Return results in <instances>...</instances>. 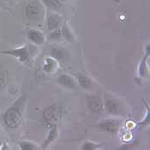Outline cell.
I'll return each mask as SVG.
<instances>
[{"label":"cell","mask_w":150,"mask_h":150,"mask_svg":"<svg viewBox=\"0 0 150 150\" xmlns=\"http://www.w3.org/2000/svg\"><path fill=\"white\" fill-rule=\"evenodd\" d=\"M19 148L22 150H38L41 149L40 147L35 143L34 142L31 141H22L19 142Z\"/></svg>","instance_id":"obj_19"},{"label":"cell","mask_w":150,"mask_h":150,"mask_svg":"<svg viewBox=\"0 0 150 150\" xmlns=\"http://www.w3.org/2000/svg\"><path fill=\"white\" fill-rule=\"evenodd\" d=\"M103 145H104L103 143H97V142H93L92 141H85L81 145L80 149L81 150H96L99 149Z\"/></svg>","instance_id":"obj_20"},{"label":"cell","mask_w":150,"mask_h":150,"mask_svg":"<svg viewBox=\"0 0 150 150\" xmlns=\"http://www.w3.org/2000/svg\"><path fill=\"white\" fill-rule=\"evenodd\" d=\"M149 52H147V54L145 55V57L140 63V65H139V76L143 78L149 77V64L147 63V59L149 58Z\"/></svg>","instance_id":"obj_17"},{"label":"cell","mask_w":150,"mask_h":150,"mask_svg":"<svg viewBox=\"0 0 150 150\" xmlns=\"http://www.w3.org/2000/svg\"><path fill=\"white\" fill-rule=\"evenodd\" d=\"M58 137V129L57 125H50V129L48 131V134L46 136V139L40 147L41 149H47L52 142H54Z\"/></svg>","instance_id":"obj_11"},{"label":"cell","mask_w":150,"mask_h":150,"mask_svg":"<svg viewBox=\"0 0 150 150\" xmlns=\"http://www.w3.org/2000/svg\"><path fill=\"white\" fill-rule=\"evenodd\" d=\"M1 76H4V75H3V70L0 68V77H1Z\"/></svg>","instance_id":"obj_22"},{"label":"cell","mask_w":150,"mask_h":150,"mask_svg":"<svg viewBox=\"0 0 150 150\" xmlns=\"http://www.w3.org/2000/svg\"><path fill=\"white\" fill-rule=\"evenodd\" d=\"M56 82L61 88L70 91H75L79 87L76 78L66 73L58 75V77L56 78Z\"/></svg>","instance_id":"obj_6"},{"label":"cell","mask_w":150,"mask_h":150,"mask_svg":"<svg viewBox=\"0 0 150 150\" xmlns=\"http://www.w3.org/2000/svg\"><path fill=\"white\" fill-rule=\"evenodd\" d=\"M51 57L55 58L58 63H64L68 58V52L62 46H52L50 50Z\"/></svg>","instance_id":"obj_10"},{"label":"cell","mask_w":150,"mask_h":150,"mask_svg":"<svg viewBox=\"0 0 150 150\" xmlns=\"http://www.w3.org/2000/svg\"><path fill=\"white\" fill-rule=\"evenodd\" d=\"M87 104L88 108L93 112H98L103 109V102L100 95L98 94H90L87 97Z\"/></svg>","instance_id":"obj_9"},{"label":"cell","mask_w":150,"mask_h":150,"mask_svg":"<svg viewBox=\"0 0 150 150\" xmlns=\"http://www.w3.org/2000/svg\"><path fill=\"white\" fill-rule=\"evenodd\" d=\"M103 108L105 112L112 116H120L124 113V107L122 102L114 97L105 96L103 104Z\"/></svg>","instance_id":"obj_4"},{"label":"cell","mask_w":150,"mask_h":150,"mask_svg":"<svg viewBox=\"0 0 150 150\" xmlns=\"http://www.w3.org/2000/svg\"><path fill=\"white\" fill-rule=\"evenodd\" d=\"M60 28H61V34H62V37H63L64 40H65L67 42H74L75 41L76 37H75V35H74L71 28L69 27L67 20L64 21V23Z\"/></svg>","instance_id":"obj_14"},{"label":"cell","mask_w":150,"mask_h":150,"mask_svg":"<svg viewBox=\"0 0 150 150\" xmlns=\"http://www.w3.org/2000/svg\"><path fill=\"white\" fill-rule=\"evenodd\" d=\"M26 23L33 26H43L45 24L46 8L40 0H28L23 10Z\"/></svg>","instance_id":"obj_1"},{"label":"cell","mask_w":150,"mask_h":150,"mask_svg":"<svg viewBox=\"0 0 150 150\" xmlns=\"http://www.w3.org/2000/svg\"><path fill=\"white\" fill-rule=\"evenodd\" d=\"M76 80L78 83V86L81 87V88H83L84 90L86 91H89L91 90L93 88V82L92 80L88 77L87 76L85 75H82V74H78L76 76Z\"/></svg>","instance_id":"obj_16"},{"label":"cell","mask_w":150,"mask_h":150,"mask_svg":"<svg viewBox=\"0 0 150 150\" xmlns=\"http://www.w3.org/2000/svg\"><path fill=\"white\" fill-rule=\"evenodd\" d=\"M58 64L59 63L55 58H53L51 56L46 57L44 58V64H43L42 69L46 74H53L58 69Z\"/></svg>","instance_id":"obj_13"},{"label":"cell","mask_w":150,"mask_h":150,"mask_svg":"<svg viewBox=\"0 0 150 150\" xmlns=\"http://www.w3.org/2000/svg\"><path fill=\"white\" fill-rule=\"evenodd\" d=\"M4 85V76H1L0 77V89L3 88Z\"/></svg>","instance_id":"obj_21"},{"label":"cell","mask_w":150,"mask_h":150,"mask_svg":"<svg viewBox=\"0 0 150 150\" xmlns=\"http://www.w3.org/2000/svg\"><path fill=\"white\" fill-rule=\"evenodd\" d=\"M44 119L47 124L50 125H56L58 118V111L56 105H52L47 107L44 111Z\"/></svg>","instance_id":"obj_12"},{"label":"cell","mask_w":150,"mask_h":150,"mask_svg":"<svg viewBox=\"0 0 150 150\" xmlns=\"http://www.w3.org/2000/svg\"><path fill=\"white\" fill-rule=\"evenodd\" d=\"M120 120L117 118H106L99 123V128L108 133H116L120 127Z\"/></svg>","instance_id":"obj_8"},{"label":"cell","mask_w":150,"mask_h":150,"mask_svg":"<svg viewBox=\"0 0 150 150\" xmlns=\"http://www.w3.org/2000/svg\"><path fill=\"white\" fill-rule=\"evenodd\" d=\"M60 2H62L63 4H64V3H66V2H68L69 0H59Z\"/></svg>","instance_id":"obj_23"},{"label":"cell","mask_w":150,"mask_h":150,"mask_svg":"<svg viewBox=\"0 0 150 150\" xmlns=\"http://www.w3.org/2000/svg\"><path fill=\"white\" fill-rule=\"evenodd\" d=\"M64 18L61 13L46 10L45 24L46 26V29L48 31H52V30L60 28L64 23Z\"/></svg>","instance_id":"obj_5"},{"label":"cell","mask_w":150,"mask_h":150,"mask_svg":"<svg viewBox=\"0 0 150 150\" xmlns=\"http://www.w3.org/2000/svg\"><path fill=\"white\" fill-rule=\"evenodd\" d=\"M24 98H20L14 105L10 107L4 114V122L11 129L17 128L22 123L23 119V106Z\"/></svg>","instance_id":"obj_2"},{"label":"cell","mask_w":150,"mask_h":150,"mask_svg":"<svg viewBox=\"0 0 150 150\" xmlns=\"http://www.w3.org/2000/svg\"><path fill=\"white\" fill-rule=\"evenodd\" d=\"M47 11L61 13L64 10V4L59 0H40Z\"/></svg>","instance_id":"obj_15"},{"label":"cell","mask_w":150,"mask_h":150,"mask_svg":"<svg viewBox=\"0 0 150 150\" xmlns=\"http://www.w3.org/2000/svg\"><path fill=\"white\" fill-rule=\"evenodd\" d=\"M49 41L53 42V43H59L62 42L63 37H62V34H61V28H58L52 31H49V34L47 35L46 38Z\"/></svg>","instance_id":"obj_18"},{"label":"cell","mask_w":150,"mask_h":150,"mask_svg":"<svg viewBox=\"0 0 150 150\" xmlns=\"http://www.w3.org/2000/svg\"><path fill=\"white\" fill-rule=\"evenodd\" d=\"M26 35L28 41H30V43L34 44L35 46H43L46 43V35L39 28H28Z\"/></svg>","instance_id":"obj_7"},{"label":"cell","mask_w":150,"mask_h":150,"mask_svg":"<svg viewBox=\"0 0 150 150\" xmlns=\"http://www.w3.org/2000/svg\"><path fill=\"white\" fill-rule=\"evenodd\" d=\"M0 54L14 57L19 62L23 64H30L31 59H32V56L30 54L29 49L27 45H24L17 48L9 49V50H0Z\"/></svg>","instance_id":"obj_3"}]
</instances>
